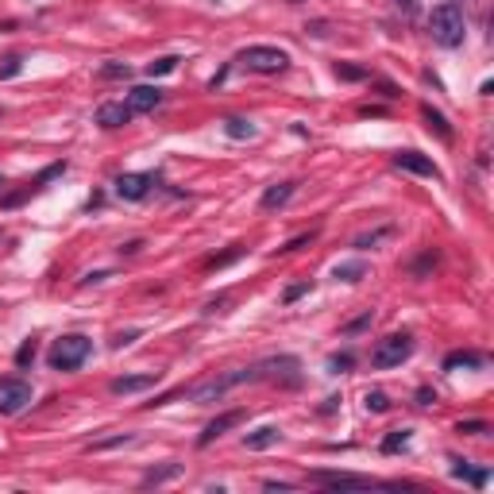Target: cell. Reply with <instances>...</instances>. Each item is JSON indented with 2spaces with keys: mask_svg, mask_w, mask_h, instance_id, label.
<instances>
[{
  "mask_svg": "<svg viewBox=\"0 0 494 494\" xmlns=\"http://www.w3.org/2000/svg\"><path fill=\"white\" fill-rule=\"evenodd\" d=\"M455 433H467V436H483V433H491V425H486V421H460V425H455Z\"/></svg>",
  "mask_w": 494,
  "mask_h": 494,
  "instance_id": "obj_35",
  "label": "cell"
},
{
  "mask_svg": "<svg viewBox=\"0 0 494 494\" xmlns=\"http://www.w3.org/2000/svg\"><path fill=\"white\" fill-rule=\"evenodd\" d=\"M394 8L402 12V16H417V0H394Z\"/></svg>",
  "mask_w": 494,
  "mask_h": 494,
  "instance_id": "obj_41",
  "label": "cell"
},
{
  "mask_svg": "<svg viewBox=\"0 0 494 494\" xmlns=\"http://www.w3.org/2000/svg\"><path fill=\"white\" fill-rule=\"evenodd\" d=\"M278 425H263V429H255V433H247L243 436V448L247 452H263V448H271V444H278Z\"/></svg>",
  "mask_w": 494,
  "mask_h": 494,
  "instance_id": "obj_16",
  "label": "cell"
},
{
  "mask_svg": "<svg viewBox=\"0 0 494 494\" xmlns=\"http://www.w3.org/2000/svg\"><path fill=\"white\" fill-rule=\"evenodd\" d=\"M387 236H390V228H375V232L359 236V240H356V247H359V251H367V247H375V243H378V240H387Z\"/></svg>",
  "mask_w": 494,
  "mask_h": 494,
  "instance_id": "obj_34",
  "label": "cell"
},
{
  "mask_svg": "<svg viewBox=\"0 0 494 494\" xmlns=\"http://www.w3.org/2000/svg\"><path fill=\"white\" fill-rule=\"evenodd\" d=\"M378 89H382V97H387V101H394V97H398V89L390 85V81H378Z\"/></svg>",
  "mask_w": 494,
  "mask_h": 494,
  "instance_id": "obj_45",
  "label": "cell"
},
{
  "mask_svg": "<svg viewBox=\"0 0 494 494\" xmlns=\"http://www.w3.org/2000/svg\"><path fill=\"white\" fill-rule=\"evenodd\" d=\"M363 406H367L371 413H387V409H390V398L382 394V390H367V398H363Z\"/></svg>",
  "mask_w": 494,
  "mask_h": 494,
  "instance_id": "obj_27",
  "label": "cell"
},
{
  "mask_svg": "<svg viewBox=\"0 0 494 494\" xmlns=\"http://www.w3.org/2000/svg\"><path fill=\"white\" fill-rule=\"evenodd\" d=\"M309 290V282H298V286H286V294H282V301H286V305H290V301H298L301 294Z\"/></svg>",
  "mask_w": 494,
  "mask_h": 494,
  "instance_id": "obj_39",
  "label": "cell"
},
{
  "mask_svg": "<svg viewBox=\"0 0 494 494\" xmlns=\"http://www.w3.org/2000/svg\"><path fill=\"white\" fill-rule=\"evenodd\" d=\"M155 371H147V375H120V378H112L108 382V390L116 398H127V394H139V390H151L155 387Z\"/></svg>",
  "mask_w": 494,
  "mask_h": 494,
  "instance_id": "obj_13",
  "label": "cell"
},
{
  "mask_svg": "<svg viewBox=\"0 0 494 494\" xmlns=\"http://www.w3.org/2000/svg\"><path fill=\"white\" fill-rule=\"evenodd\" d=\"M240 382H255V371L247 367V371H228V375H220V378H209V382H197L194 390H189V398H194L197 406H209V402H220L224 394L232 387H240Z\"/></svg>",
  "mask_w": 494,
  "mask_h": 494,
  "instance_id": "obj_5",
  "label": "cell"
},
{
  "mask_svg": "<svg viewBox=\"0 0 494 494\" xmlns=\"http://www.w3.org/2000/svg\"><path fill=\"white\" fill-rule=\"evenodd\" d=\"M31 194H35L31 185H23V189H16V194H4V197H0V209H20V205L28 201Z\"/></svg>",
  "mask_w": 494,
  "mask_h": 494,
  "instance_id": "obj_28",
  "label": "cell"
},
{
  "mask_svg": "<svg viewBox=\"0 0 494 494\" xmlns=\"http://www.w3.org/2000/svg\"><path fill=\"white\" fill-rule=\"evenodd\" d=\"M486 359L479 356V351H452V356H444V371H460V367H471L479 371Z\"/></svg>",
  "mask_w": 494,
  "mask_h": 494,
  "instance_id": "obj_18",
  "label": "cell"
},
{
  "mask_svg": "<svg viewBox=\"0 0 494 494\" xmlns=\"http://www.w3.org/2000/svg\"><path fill=\"white\" fill-rule=\"evenodd\" d=\"M247 421V409H228V413H220V417H213L209 425H205V433L197 436V448H209L213 440H220L228 429H236V425H243Z\"/></svg>",
  "mask_w": 494,
  "mask_h": 494,
  "instance_id": "obj_9",
  "label": "cell"
},
{
  "mask_svg": "<svg viewBox=\"0 0 494 494\" xmlns=\"http://www.w3.org/2000/svg\"><path fill=\"white\" fill-rule=\"evenodd\" d=\"M251 371H255V382L259 378H271V382H282V387H298L301 382V359H294V356L267 359V363H259Z\"/></svg>",
  "mask_w": 494,
  "mask_h": 494,
  "instance_id": "obj_6",
  "label": "cell"
},
{
  "mask_svg": "<svg viewBox=\"0 0 494 494\" xmlns=\"http://www.w3.org/2000/svg\"><path fill=\"white\" fill-rule=\"evenodd\" d=\"M163 105V89L158 85H136L132 89V93H127V108H132V112H155V108Z\"/></svg>",
  "mask_w": 494,
  "mask_h": 494,
  "instance_id": "obj_12",
  "label": "cell"
},
{
  "mask_svg": "<svg viewBox=\"0 0 494 494\" xmlns=\"http://www.w3.org/2000/svg\"><path fill=\"white\" fill-rule=\"evenodd\" d=\"M409 356H413V336H409V332H390L387 340H378L375 344V351H371V367H378V371L402 367Z\"/></svg>",
  "mask_w": 494,
  "mask_h": 494,
  "instance_id": "obj_3",
  "label": "cell"
},
{
  "mask_svg": "<svg viewBox=\"0 0 494 494\" xmlns=\"http://www.w3.org/2000/svg\"><path fill=\"white\" fill-rule=\"evenodd\" d=\"M132 108L124 105V101H108V105H101L97 108V124L101 127H124V124H132Z\"/></svg>",
  "mask_w": 494,
  "mask_h": 494,
  "instance_id": "obj_15",
  "label": "cell"
},
{
  "mask_svg": "<svg viewBox=\"0 0 494 494\" xmlns=\"http://www.w3.org/2000/svg\"><path fill=\"white\" fill-rule=\"evenodd\" d=\"M309 483L332 486V491H367V486H378L375 479H363V475H348V471H309Z\"/></svg>",
  "mask_w": 494,
  "mask_h": 494,
  "instance_id": "obj_8",
  "label": "cell"
},
{
  "mask_svg": "<svg viewBox=\"0 0 494 494\" xmlns=\"http://www.w3.org/2000/svg\"><path fill=\"white\" fill-rule=\"evenodd\" d=\"M182 471L178 464H166V467H151V471L143 475V486H158V483H166V479H174V475Z\"/></svg>",
  "mask_w": 494,
  "mask_h": 494,
  "instance_id": "obj_23",
  "label": "cell"
},
{
  "mask_svg": "<svg viewBox=\"0 0 494 494\" xmlns=\"http://www.w3.org/2000/svg\"><path fill=\"white\" fill-rule=\"evenodd\" d=\"M336 78H344V81H363V78H367V70L348 66V62H336Z\"/></svg>",
  "mask_w": 494,
  "mask_h": 494,
  "instance_id": "obj_32",
  "label": "cell"
},
{
  "mask_svg": "<svg viewBox=\"0 0 494 494\" xmlns=\"http://www.w3.org/2000/svg\"><path fill=\"white\" fill-rule=\"evenodd\" d=\"M59 174H66V163H54V166H47V170H43V174L35 178V182H31V189H43V185H47L50 178H59Z\"/></svg>",
  "mask_w": 494,
  "mask_h": 494,
  "instance_id": "obj_33",
  "label": "cell"
},
{
  "mask_svg": "<svg viewBox=\"0 0 494 494\" xmlns=\"http://www.w3.org/2000/svg\"><path fill=\"white\" fill-rule=\"evenodd\" d=\"M132 340H139V329H127V332H116V340H112V348H127Z\"/></svg>",
  "mask_w": 494,
  "mask_h": 494,
  "instance_id": "obj_40",
  "label": "cell"
},
{
  "mask_svg": "<svg viewBox=\"0 0 494 494\" xmlns=\"http://www.w3.org/2000/svg\"><path fill=\"white\" fill-rule=\"evenodd\" d=\"M139 247H143V240H127V243H124V247H120V255H136V251H139Z\"/></svg>",
  "mask_w": 494,
  "mask_h": 494,
  "instance_id": "obj_44",
  "label": "cell"
},
{
  "mask_svg": "<svg viewBox=\"0 0 494 494\" xmlns=\"http://www.w3.org/2000/svg\"><path fill=\"white\" fill-rule=\"evenodd\" d=\"M305 31H309V35H317V39H320V35H329V23H325V20H317V23H309V28H305Z\"/></svg>",
  "mask_w": 494,
  "mask_h": 494,
  "instance_id": "obj_43",
  "label": "cell"
},
{
  "mask_svg": "<svg viewBox=\"0 0 494 494\" xmlns=\"http://www.w3.org/2000/svg\"><path fill=\"white\" fill-rule=\"evenodd\" d=\"M97 74H101L105 81H120V78H132V66H127V62H105Z\"/></svg>",
  "mask_w": 494,
  "mask_h": 494,
  "instance_id": "obj_25",
  "label": "cell"
},
{
  "mask_svg": "<svg viewBox=\"0 0 494 494\" xmlns=\"http://www.w3.org/2000/svg\"><path fill=\"white\" fill-rule=\"evenodd\" d=\"M429 35H433L436 47H460L467 35V20H464V8L455 4V0H444V4H436L433 16H429Z\"/></svg>",
  "mask_w": 494,
  "mask_h": 494,
  "instance_id": "obj_1",
  "label": "cell"
},
{
  "mask_svg": "<svg viewBox=\"0 0 494 494\" xmlns=\"http://www.w3.org/2000/svg\"><path fill=\"white\" fill-rule=\"evenodd\" d=\"M174 70H178V59L174 54H166V59L147 62V78H163V74H174Z\"/></svg>",
  "mask_w": 494,
  "mask_h": 494,
  "instance_id": "obj_24",
  "label": "cell"
},
{
  "mask_svg": "<svg viewBox=\"0 0 494 494\" xmlns=\"http://www.w3.org/2000/svg\"><path fill=\"white\" fill-rule=\"evenodd\" d=\"M0 185H4V178H0Z\"/></svg>",
  "mask_w": 494,
  "mask_h": 494,
  "instance_id": "obj_48",
  "label": "cell"
},
{
  "mask_svg": "<svg viewBox=\"0 0 494 494\" xmlns=\"http://www.w3.org/2000/svg\"><path fill=\"white\" fill-rule=\"evenodd\" d=\"M371 325V309L363 313V317H356V320H348V325H344V336H356V332H363Z\"/></svg>",
  "mask_w": 494,
  "mask_h": 494,
  "instance_id": "obj_37",
  "label": "cell"
},
{
  "mask_svg": "<svg viewBox=\"0 0 494 494\" xmlns=\"http://www.w3.org/2000/svg\"><path fill=\"white\" fill-rule=\"evenodd\" d=\"M136 436L132 433H116V436H105V440H93V452H105V448H120V444H132Z\"/></svg>",
  "mask_w": 494,
  "mask_h": 494,
  "instance_id": "obj_29",
  "label": "cell"
},
{
  "mask_svg": "<svg viewBox=\"0 0 494 494\" xmlns=\"http://www.w3.org/2000/svg\"><path fill=\"white\" fill-rule=\"evenodd\" d=\"M313 240H317V232H301V236H294V240L286 243L282 251H301V247H305V243H313Z\"/></svg>",
  "mask_w": 494,
  "mask_h": 494,
  "instance_id": "obj_38",
  "label": "cell"
},
{
  "mask_svg": "<svg viewBox=\"0 0 494 494\" xmlns=\"http://www.w3.org/2000/svg\"><path fill=\"white\" fill-rule=\"evenodd\" d=\"M28 406H31V382H23V378H16V375L0 378V413L16 417Z\"/></svg>",
  "mask_w": 494,
  "mask_h": 494,
  "instance_id": "obj_7",
  "label": "cell"
},
{
  "mask_svg": "<svg viewBox=\"0 0 494 494\" xmlns=\"http://www.w3.org/2000/svg\"><path fill=\"white\" fill-rule=\"evenodd\" d=\"M421 116H425L429 132H436V136L444 139V143H452V124L444 120V112H436L433 105H421Z\"/></svg>",
  "mask_w": 494,
  "mask_h": 494,
  "instance_id": "obj_17",
  "label": "cell"
},
{
  "mask_svg": "<svg viewBox=\"0 0 494 494\" xmlns=\"http://www.w3.org/2000/svg\"><path fill=\"white\" fill-rule=\"evenodd\" d=\"M394 166L398 170H409V174H421V178H440V166L433 158H425L421 151H398Z\"/></svg>",
  "mask_w": 494,
  "mask_h": 494,
  "instance_id": "obj_11",
  "label": "cell"
},
{
  "mask_svg": "<svg viewBox=\"0 0 494 494\" xmlns=\"http://www.w3.org/2000/svg\"><path fill=\"white\" fill-rule=\"evenodd\" d=\"M89 351H93V340L81 336V332H70V336H62V340H54V344H50L47 363H50L54 371H78L81 363L89 359Z\"/></svg>",
  "mask_w": 494,
  "mask_h": 494,
  "instance_id": "obj_2",
  "label": "cell"
},
{
  "mask_svg": "<svg viewBox=\"0 0 494 494\" xmlns=\"http://www.w3.org/2000/svg\"><path fill=\"white\" fill-rule=\"evenodd\" d=\"M240 62L251 74H282L290 66V54L282 47H267V43H255V47H243L240 50Z\"/></svg>",
  "mask_w": 494,
  "mask_h": 494,
  "instance_id": "obj_4",
  "label": "cell"
},
{
  "mask_svg": "<svg viewBox=\"0 0 494 494\" xmlns=\"http://www.w3.org/2000/svg\"><path fill=\"white\" fill-rule=\"evenodd\" d=\"M224 136L228 139H255V124L243 116H228L224 120Z\"/></svg>",
  "mask_w": 494,
  "mask_h": 494,
  "instance_id": "obj_22",
  "label": "cell"
},
{
  "mask_svg": "<svg viewBox=\"0 0 494 494\" xmlns=\"http://www.w3.org/2000/svg\"><path fill=\"white\" fill-rule=\"evenodd\" d=\"M409 429H390L387 436H382V455H398V452H406L409 448Z\"/></svg>",
  "mask_w": 494,
  "mask_h": 494,
  "instance_id": "obj_19",
  "label": "cell"
},
{
  "mask_svg": "<svg viewBox=\"0 0 494 494\" xmlns=\"http://www.w3.org/2000/svg\"><path fill=\"white\" fill-rule=\"evenodd\" d=\"M332 278L336 282H363L367 278V263H336V267H332Z\"/></svg>",
  "mask_w": 494,
  "mask_h": 494,
  "instance_id": "obj_21",
  "label": "cell"
},
{
  "mask_svg": "<svg viewBox=\"0 0 494 494\" xmlns=\"http://www.w3.org/2000/svg\"><path fill=\"white\" fill-rule=\"evenodd\" d=\"M294 189H298V182H274V185H267V189H263V197H259V209H263V213H274V209H282V205L294 197Z\"/></svg>",
  "mask_w": 494,
  "mask_h": 494,
  "instance_id": "obj_14",
  "label": "cell"
},
{
  "mask_svg": "<svg viewBox=\"0 0 494 494\" xmlns=\"http://www.w3.org/2000/svg\"><path fill=\"white\" fill-rule=\"evenodd\" d=\"M23 74V59L20 54H8V59L0 62V81H12V78H20Z\"/></svg>",
  "mask_w": 494,
  "mask_h": 494,
  "instance_id": "obj_26",
  "label": "cell"
},
{
  "mask_svg": "<svg viewBox=\"0 0 494 494\" xmlns=\"http://www.w3.org/2000/svg\"><path fill=\"white\" fill-rule=\"evenodd\" d=\"M31 363H35V340H23L16 351V367H31Z\"/></svg>",
  "mask_w": 494,
  "mask_h": 494,
  "instance_id": "obj_31",
  "label": "cell"
},
{
  "mask_svg": "<svg viewBox=\"0 0 494 494\" xmlns=\"http://www.w3.org/2000/svg\"><path fill=\"white\" fill-rule=\"evenodd\" d=\"M433 402H436V394H433L429 387H421V390H417V406H433Z\"/></svg>",
  "mask_w": 494,
  "mask_h": 494,
  "instance_id": "obj_42",
  "label": "cell"
},
{
  "mask_svg": "<svg viewBox=\"0 0 494 494\" xmlns=\"http://www.w3.org/2000/svg\"><path fill=\"white\" fill-rule=\"evenodd\" d=\"M151 182H155L151 174H120L116 182H112V189H116L120 201H143V197L151 194Z\"/></svg>",
  "mask_w": 494,
  "mask_h": 494,
  "instance_id": "obj_10",
  "label": "cell"
},
{
  "mask_svg": "<svg viewBox=\"0 0 494 494\" xmlns=\"http://www.w3.org/2000/svg\"><path fill=\"white\" fill-rule=\"evenodd\" d=\"M286 4H301V0H286Z\"/></svg>",
  "mask_w": 494,
  "mask_h": 494,
  "instance_id": "obj_47",
  "label": "cell"
},
{
  "mask_svg": "<svg viewBox=\"0 0 494 494\" xmlns=\"http://www.w3.org/2000/svg\"><path fill=\"white\" fill-rule=\"evenodd\" d=\"M351 367H356V356H351V351H340V356L329 359V371H332V375H344V371H351Z\"/></svg>",
  "mask_w": 494,
  "mask_h": 494,
  "instance_id": "obj_30",
  "label": "cell"
},
{
  "mask_svg": "<svg viewBox=\"0 0 494 494\" xmlns=\"http://www.w3.org/2000/svg\"><path fill=\"white\" fill-rule=\"evenodd\" d=\"M243 255V247H232V251H224V255H216V259H209V271H220V267H228V263H236Z\"/></svg>",
  "mask_w": 494,
  "mask_h": 494,
  "instance_id": "obj_36",
  "label": "cell"
},
{
  "mask_svg": "<svg viewBox=\"0 0 494 494\" xmlns=\"http://www.w3.org/2000/svg\"><path fill=\"white\" fill-rule=\"evenodd\" d=\"M452 475H455V479H467L471 486H486V479H491V471H486V467L471 471V467H467V460H452Z\"/></svg>",
  "mask_w": 494,
  "mask_h": 494,
  "instance_id": "obj_20",
  "label": "cell"
},
{
  "mask_svg": "<svg viewBox=\"0 0 494 494\" xmlns=\"http://www.w3.org/2000/svg\"><path fill=\"white\" fill-rule=\"evenodd\" d=\"M263 486H267V491H294L290 483H274V479H267V483H263Z\"/></svg>",
  "mask_w": 494,
  "mask_h": 494,
  "instance_id": "obj_46",
  "label": "cell"
}]
</instances>
